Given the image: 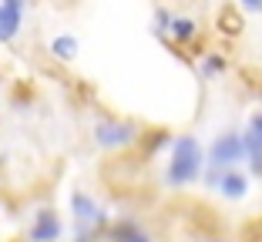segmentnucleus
Segmentation results:
<instances>
[{"label":"nucleus","instance_id":"6ab92c4d","mask_svg":"<svg viewBox=\"0 0 262 242\" xmlns=\"http://www.w3.org/2000/svg\"><path fill=\"white\" fill-rule=\"evenodd\" d=\"M0 4H10V7H20L24 10V4H27V0H0Z\"/></svg>","mask_w":262,"mask_h":242},{"label":"nucleus","instance_id":"f3484780","mask_svg":"<svg viewBox=\"0 0 262 242\" xmlns=\"http://www.w3.org/2000/svg\"><path fill=\"white\" fill-rule=\"evenodd\" d=\"M249 128L262 135V108H259V111H252V118H249Z\"/></svg>","mask_w":262,"mask_h":242},{"label":"nucleus","instance_id":"f257e3e1","mask_svg":"<svg viewBox=\"0 0 262 242\" xmlns=\"http://www.w3.org/2000/svg\"><path fill=\"white\" fill-rule=\"evenodd\" d=\"M202 168H205V151H202V141L195 135H178L171 141V155H168V168H165V182L171 188H185L192 182L202 179Z\"/></svg>","mask_w":262,"mask_h":242},{"label":"nucleus","instance_id":"423d86ee","mask_svg":"<svg viewBox=\"0 0 262 242\" xmlns=\"http://www.w3.org/2000/svg\"><path fill=\"white\" fill-rule=\"evenodd\" d=\"M108 242H151V235L141 229L138 219H118L108 229Z\"/></svg>","mask_w":262,"mask_h":242},{"label":"nucleus","instance_id":"6e6552de","mask_svg":"<svg viewBox=\"0 0 262 242\" xmlns=\"http://www.w3.org/2000/svg\"><path fill=\"white\" fill-rule=\"evenodd\" d=\"M249 188V179L239 172V168H225L222 172V182H219V192H222L225 199H242Z\"/></svg>","mask_w":262,"mask_h":242},{"label":"nucleus","instance_id":"9d476101","mask_svg":"<svg viewBox=\"0 0 262 242\" xmlns=\"http://www.w3.org/2000/svg\"><path fill=\"white\" fill-rule=\"evenodd\" d=\"M20 7H10V4H0V27H4V40H14L20 31Z\"/></svg>","mask_w":262,"mask_h":242},{"label":"nucleus","instance_id":"1a4fd4ad","mask_svg":"<svg viewBox=\"0 0 262 242\" xmlns=\"http://www.w3.org/2000/svg\"><path fill=\"white\" fill-rule=\"evenodd\" d=\"M168 37L178 40V44H192V40L199 37V24H195L192 17H175V20H171Z\"/></svg>","mask_w":262,"mask_h":242},{"label":"nucleus","instance_id":"7ed1b4c3","mask_svg":"<svg viewBox=\"0 0 262 242\" xmlns=\"http://www.w3.org/2000/svg\"><path fill=\"white\" fill-rule=\"evenodd\" d=\"M94 145L98 148H124V145H131V141L138 138V125H131V121H121V118H101L98 125H94L91 131Z\"/></svg>","mask_w":262,"mask_h":242},{"label":"nucleus","instance_id":"aec40b11","mask_svg":"<svg viewBox=\"0 0 262 242\" xmlns=\"http://www.w3.org/2000/svg\"><path fill=\"white\" fill-rule=\"evenodd\" d=\"M0 40H4V27H0Z\"/></svg>","mask_w":262,"mask_h":242},{"label":"nucleus","instance_id":"20e7f679","mask_svg":"<svg viewBox=\"0 0 262 242\" xmlns=\"http://www.w3.org/2000/svg\"><path fill=\"white\" fill-rule=\"evenodd\" d=\"M71 209H74V219H77V229L81 232H88L91 226H104L108 222V215L94 205V199H88L84 192H74L71 195Z\"/></svg>","mask_w":262,"mask_h":242},{"label":"nucleus","instance_id":"2eb2a0df","mask_svg":"<svg viewBox=\"0 0 262 242\" xmlns=\"http://www.w3.org/2000/svg\"><path fill=\"white\" fill-rule=\"evenodd\" d=\"M141 138H145V151H148V155H155L158 148H165V145L175 141L168 131H151V135H141Z\"/></svg>","mask_w":262,"mask_h":242},{"label":"nucleus","instance_id":"9b49d317","mask_svg":"<svg viewBox=\"0 0 262 242\" xmlns=\"http://www.w3.org/2000/svg\"><path fill=\"white\" fill-rule=\"evenodd\" d=\"M51 54H54L57 61H74V54H77V40L71 37V34H61V37L51 40Z\"/></svg>","mask_w":262,"mask_h":242},{"label":"nucleus","instance_id":"f8f14e48","mask_svg":"<svg viewBox=\"0 0 262 242\" xmlns=\"http://www.w3.org/2000/svg\"><path fill=\"white\" fill-rule=\"evenodd\" d=\"M219 27H222L225 34H239L242 31V17H239V10L232 7V4H225V7L219 10Z\"/></svg>","mask_w":262,"mask_h":242},{"label":"nucleus","instance_id":"a211bd4d","mask_svg":"<svg viewBox=\"0 0 262 242\" xmlns=\"http://www.w3.org/2000/svg\"><path fill=\"white\" fill-rule=\"evenodd\" d=\"M74 242H94V235H91V232H77Z\"/></svg>","mask_w":262,"mask_h":242},{"label":"nucleus","instance_id":"dca6fc26","mask_svg":"<svg viewBox=\"0 0 262 242\" xmlns=\"http://www.w3.org/2000/svg\"><path fill=\"white\" fill-rule=\"evenodd\" d=\"M239 7L249 14H262V0H239Z\"/></svg>","mask_w":262,"mask_h":242},{"label":"nucleus","instance_id":"f03ea898","mask_svg":"<svg viewBox=\"0 0 262 242\" xmlns=\"http://www.w3.org/2000/svg\"><path fill=\"white\" fill-rule=\"evenodd\" d=\"M239 162H246V138L235 131H222L212 145H208V158L205 165H212V168H235Z\"/></svg>","mask_w":262,"mask_h":242},{"label":"nucleus","instance_id":"0eeeda50","mask_svg":"<svg viewBox=\"0 0 262 242\" xmlns=\"http://www.w3.org/2000/svg\"><path fill=\"white\" fill-rule=\"evenodd\" d=\"M246 162H249V172L255 175V179H262V135L252 131V128H246Z\"/></svg>","mask_w":262,"mask_h":242},{"label":"nucleus","instance_id":"4468645a","mask_svg":"<svg viewBox=\"0 0 262 242\" xmlns=\"http://www.w3.org/2000/svg\"><path fill=\"white\" fill-rule=\"evenodd\" d=\"M171 20H175V14H168L165 7H158V10H155L151 34H155V37H168V31H171Z\"/></svg>","mask_w":262,"mask_h":242},{"label":"nucleus","instance_id":"ddd939ff","mask_svg":"<svg viewBox=\"0 0 262 242\" xmlns=\"http://www.w3.org/2000/svg\"><path fill=\"white\" fill-rule=\"evenodd\" d=\"M222 71H225V57L222 54H205V57H202V64H199L202 78H219Z\"/></svg>","mask_w":262,"mask_h":242},{"label":"nucleus","instance_id":"39448f33","mask_svg":"<svg viewBox=\"0 0 262 242\" xmlns=\"http://www.w3.org/2000/svg\"><path fill=\"white\" fill-rule=\"evenodd\" d=\"M57 239H61V219L51 209H40L31 226V242H57Z\"/></svg>","mask_w":262,"mask_h":242}]
</instances>
